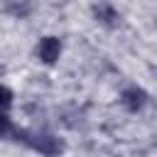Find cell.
<instances>
[{
	"instance_id": "cell-6",
	"label": "cell",
	"mask_w": 157,
	"mask_h": 157,
	"mask_svg": "<svg viewBox=\"0 0 157 157\" xmlns=\"http://www.w3.org/2000/svg\"><path fill=\"white\" fill-rule=\"evenodd\" d=\"M12 135H15V125H12L10 115L0 110V140H5V137H12Z\"/></svg>"
},
{
	"instance_id": "cell-2",
	"label": "cell",
	"mask_w": 157,
	"mask_h": 157,
	"mask_svg": "<svg viewBox=\"0 0 157 157\" xmlns=\"http://www.w3.org/2000/svg\"><path fill=\"white\" fill-rule=\"evenodd\" d=\"M61 39L59 37H54V34H47V37H42L39 42H37V47H34V56L42 61V64H47V66H54L59 59H61Z\"/></svg>"
},
{
	"instance_id": "cell-4",
	"label": "cell",
	"mask_w": 157,
	"mask_h": 157,
	"mask_svg": "<svg viewBox=\"0 0 157 157\" xmlns=\"http://www.w3.org/2000/svg\"><path fill=\"white\" fill-rule=\"evenodd\" d=\"M147 103H150V96H147V91L140 88V86H128V88L120 91V105H123L128 113H140Z\"/></svg>"
},
{
	"instance_id": "cell-5",
	"label": "cell",
	"mask_w": 157,
	"mask_h": 157,
	"mask_svg": "<svg viewBox=\"0 0 157 157\" xmlns=\"http://www.w3.org/2000/svg\"><path fill=\"white\" fill-rule=\"evenodd\" d=\"M12 103H15V93H12L7 86H2V83H0V110H2V113H7V110L12 108Z\"/></svg>"
},
{
	"instance_id": "cell-1",
	"label": "cell",
	"mask_w": 157,
	"mask_h": 157,
	"mask_svg": "<svg viewBox=\"0 0 157 157\" xmlns=\"http://www.w3.org/2000/svg\"><path fill=\"white\" fill-rule=\"evenodd\" d=\"M17 142H22L25 147L39 152L42 157H59L64 152V142L52 135V132H42V130H17L15 128V135H12Z\"/></svg>"
},
{
	"instance_id": "cell-3",
	"label": "cell",
	"mask_w": 157,
	"mask_h": 157,
	"mask_svg": "<svg viewBox=\"0 0 157 157\" xmlns=\"http://www.w3.org/2000/svg\"><path fill=\"white\" fill-rule=\"evenodd\" d=\"M91 12H93V20H96L101 27H105V29H115V27L120 25V12H118L115 5L108 2V0H98V2H93Z\"/></svg>"
}]
</instances>
